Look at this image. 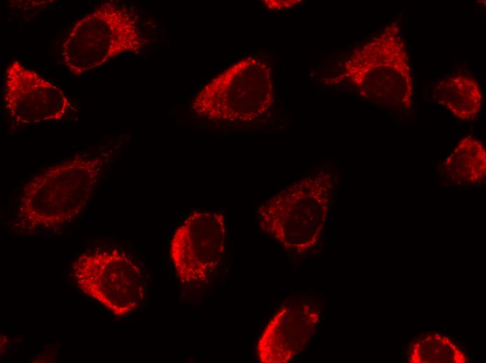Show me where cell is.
<instances>
[{
  "label": "cell",
  "mask_w": 486,
  "mask_h": 363,
  "mask_svg": "<svg viewBox=\"0 0 486 363\" xmlns=\"http://www.w3.org/2000/svg\"><path fill=\"white\" fill-rule=\"evenodd\" d=\"M101 158L77 155L50 166L24 186L18 207L19 225L52 229L71 221L87 206L102 172Z\"/></svg>",
  "instance_id": "6da1fadb"
},
{
  "label": "cell",
  "mask_w": 486,
  "mask_h": 363,
  "mask_svg": "<svg viewBox=\"0 0 486 363\" xmlns=\"http://www.w3.org/2000/svg\"><path fill=\"white\" fill-rule=\"evenodd\" d=\"M343 77L364 98L392 110L411 108L413 84L400 27L389 23L356 49L344 65Z\"/></svg>",
  "instance_id": "3957f363"
},
{
  "label": "cell",
  "mask_w": 486,
  "mask_h": 363,
  "mask_svg": "<svg viewBox=\"0 0 486 363\" xmlns=\"http://www.w3.org/2000/svg\"><path fill=\"white\" fill-rule=\"evenodd\" d=\"M73 271L78 288L117 317L131 313L144 299L143 272L119 249L84 253L73 264Z\"/></svg>",
  "instance_id": "8992f818"
},
{
  "label": "cell",
  "mask_w": 486,
  "mask_h": 363,
  "mask_svg": "<svg viewBox=\"0 0 486 363\" xmlns=\"http://www.w3.org/2000/svg\"><path fill=\"white\" fill-rule=\"evenodd\" d=\"M4 103L16 121L32 124L61 119L71 108L63 91L17 61L5 73Z\"/></svg>",
  "instance_id": "ba28073f"
},
{
  "label": "cell",
  "mask_w": 486,
  "mask_h": 363,
  "mask_svg": "<svg viewBox=\"0 0 486 363\" xmlns=\"http://www.w3.org/2000/svg\"><path fill=\"white\" fill-rule=\"evenodd\" d=\"M332 193V180L327 172L305 176L262 203L259 225L288 251H307L323 234Z\"/></svg>",
  "instance_id": "7a4b0ae2"
},
{
  "label": "cell",
  "mask_w": 486,
  "mask_h": 363,
  "mask_svg": "<svg viewBox=\"0 0 486 363\" xmlns=\"http://www.w3.org/2000/svg\"><path fill=\"white\" fill-rule=\"evenodd\" d=\"M320 311L313 302L292 300L269 321L256 346L263 363H285L302 352L312 339Z\"/></svg>",
  "instance_id": "9c48e42d"
},
{
  "label": "cell",
  "mask_w": 486,
  "mask_h": 363,
  "mask_svg": "<svg viewBox=\"0 0 486 363\" xmlns=\"http://www.w3.org/2000/svg\"><path fill=\"white\" fill-rule=\"evenodd\" d=\"M144 43L133 15L124 6L105 1L74 24L61 54L68 70L79 75L123 53H137Z\"/></svg>",
  "instance_id": "5b68a950"
},
{
  "label": "cell",
  "mask_w": 486,
  "mask_h": 363,
  "mask_svg": "<svg viewBox=\"0 0 486 363\" xmlns=\"http://www.w3.org/2000/svg\"><path fill=\"white\" fill-rule=\"evenodd\" d=\"M273 103L271 68L259 57L237 61L198 91L191 109L212 122H251L265 114Z\"/></svg>",
  "instance_id": "277c9868"
},
{
  "label": "cell",
  "mask_w": 486,
  "mask_h": 363,
  "mask_svg": "<svg viewBox=\"0 0 486 363\" xmlns=\"http://www.w3.org/2000/svg\"><path fill=\"white\" fill-rule=\"evenodd\" d=\"M446 176L457 184L473 185L486 175V151L483 143L473 137L461 140L443 163Z\"/></svg>",
  "instance_id": "8fae6325"
},
{
  "label": "cell",
  "mask_w": 486,
  "mask_h": 363,
  "mask_svg": "<svg viewBox=\"0 0 486 363\" xmlns=\"http://www.w3.org/2000/svg\"><path fill=\"white\" fill-rule=\"evenodd\" d=\"M434 96L437 103L461 120L474 119L481 110L483 94L480 85L468 75H452L440 80L436 85Z\"/></svg>",
  "instance_id": "30bf717a"
},
{
  "label": "cell",
  "mask_w": 486,
  "mask_h": 363,
  "mask_svg": "<svg viewBox=\"0 0 486 363\" xmlns=\"http://www.w3.org/2000/svg\"><path fill=\"white\" fill-rule=\"evenodd\" d=\"M226 222L219 212L196 211L175 231L170 254L184 285L205 281L220 263L225 251Z\"/></svg>",
  "instance_id": "52a82bcc"
},
{
  "label": "cell",
  "mask_w": 486,
  "mask_h": 363,
  "mask_svg": "<svg viewBox=\"0 0 486 363\" xmlns=\"http://www.w3.org/2000/svg\"><path fill=\"white\" fill-rule=\"evenodd\" d=\"M408 360L411 363H465L467 357L450 337L429 332L411 343Z\"/></svg>",
  "instance_id": "7c38bea8"
}]
</instances>
